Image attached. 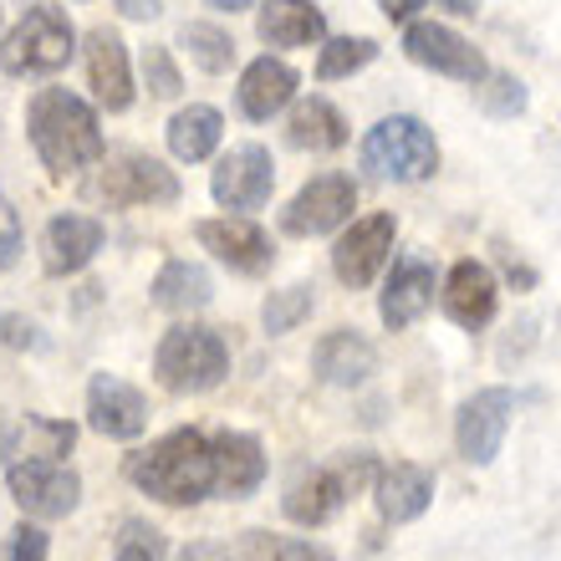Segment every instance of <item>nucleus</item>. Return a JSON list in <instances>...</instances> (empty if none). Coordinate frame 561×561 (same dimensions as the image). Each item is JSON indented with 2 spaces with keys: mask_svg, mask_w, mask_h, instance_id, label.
Listing matches in <instances>:
<instances>
[{
  "mask_svg": "<svg viewBox=\"0 0 561 561\" xmlns=\"http://www.w3.org/2000/svg\"><path fill=\"white\" fill-rule=\"evenodd\" d=\"M424 5H428V0H378V11H383L388 21H399V26H409Z\"/></svg>",
  "mask_w": 561,
  "mask_h": 561,
  "instance_id": "42",
  "label": "nucleus"
},
{
  "mask_svg": "<svg viewBox=\"0 0 561 561\" xmlns=\"http://www.w3.org/2000/svg\"><path fill=\"white\" fill-rule=\"evenodd\" d=\"M123 480L159 505L190 511L215 495V434L205 428H174L153 439L148 449H134L123 459Z\"/></svg>",
  "mask_w": 561,
  "mask_h": 561,
  "instance_id": "1",
  "label": "nucleus"
},
{
  "mask_svg": "<svg viewBox=\"0 0 561 561\" xmlns=\"http://www.w3.org/2000/svg\"><path fill=\"white\" fill-rule=\"evenodd\" d=\"M434 291H439V276L424 255H393L388 261V280L383 296H378V317H383L388 332H409V327L434 307Z\"/></svg>",
  "mask_w": 561,
  "mask_h": 561,
  "instance_id": "17",
  "label": "nucleus"
},
{
  "mask_svg": "<svg viewBox=\"0 0 561 561\" xmlns=\"http://www.w3.org/2000/svg\"><path fill=\"white\" fill-rule=\"evenodd\" d=\"M21 444H26V419L0 414V470L11 465V455H21Z\"/></svg>",
  "mask_w": 561,
  "mask_h": 561,
  "instance_id": "39",
  "label": "nucleus"
},
{
  "mask_svg": "<svg viewBox=\"0 0 561 561\" xmlns=\"http://www.w3.org/2000/svg\"><path fill=\"white\" fill-rule=\"evenodd\" d=\"M403 57L414 61V67H424V72L449 77V82H470V88H480L490 77L485 51L470 36H459L455 26H444V21H409Z\"/></svg>",
  "mask_w": 561,
  "mask_h": 561,
  "instance_id": "10",
  "label": "nucleus"
},
{
  "mask_svg": "<svg viewBox=\"0 0 561 561\" xmlns=\"http://www.w3.org/2000/svg\"><path fill=\"white\" fill-rule=\"evenodd\" d=\"M271 190H276V159H271L266 144H240L230 153L215 159L209 169V194L225 215H255V209L271 205Z\"/></svg>",
  "mask_w": 561,
  "mask_h": 561,
  "instance_id": "9",
  "label": "nucleus"
},
{
  "mask_svg": "<svg viewBox=\"0 0 561 561\" xmlns=\"http://www.w3.org/2000/svg\"><path fill=\"white\" fill-rule=\"evenodd\" d=\"M393 240H399V220H393L388 209L342 225L337 245H332V276H337L347 291L373 286V280L388 271V261H393Z\"/></svg>",
  "mask_w": 561,
  "mask_h": 561,
  "instance_id": "11",
  "label": "nucleus"
},
{
  "mask_svg": "<svg viewBox=\"0 0 561 561\" xmlns=\"http://www.w3.org/2000/svg\"><path fill=\"white\" fill-rule=\"evenodd\" d=\"M194 240L205 245L220 266H230L236 276H266L276 266L271 236L251 215H220V220H194Z\"/></svg>",
  "mask_w": 561,
  "mask_h": 561,
  "instance_id": "14",
  "label": "nucleus"
},
{
  "mask_svg": "<svg viewBox=\"0 0 561 561\" xmlns=\"http://www.w3.org/2000/svg\"><path fill=\"white\" fill-rule=\"evenodd\" d=\"M266 444L245 428H220L215 434V495L220 501H251L266 485Z\"/></svg>",
  "mask_w": 561,
  "mask_h": 561,
  "instance_id": "20",
  "label": "nucleus"
},
{
  "mask_svg": "<svg viewBox=\"0 0 561 561\" xmlns=\"http://www.w3.org/2000/svg\"><path fill=\"white\" fill-rule=\"evenodd\" d=\"M434 5H444L449 15H480V0H434Z\"/></svg>",
  "mask_w": 561,
  "mask_h": 561,
  "instance_id": "44",
  "label": "nucleus"
},
{
  "mask_svg": "<svg viewBox=\"0 0 561 561\" xmlns=\"http://www.w3.org/2000/svg\"><path fill=\"white\" fill-rule=\"evenodd\" d=\"M51 557V536L42 531V520H21L11 536H5V557L0 561H46Z\"/></svg>",
  "mask_w": 561,
  "mask_h": 561,
  "instance_id": "35",
  "label": "nucleus"
},
{
  "mask_svg": "<svg viewBox=\"0 0 561 561\" xmlns=\"http://www.w3.org/2000/svg\"><path fill=\"white\" fill-rule=\"evenodd\" d=\"M271 561H337V557H332V547H322V541L291 536V541H280V547L271 551Z\"/></svg>",
  "mask_w": 561,
  "mask_h": 561,
  "instance_id": "38",
  "label": "nucleus"
},
{
  "mask_svg": "<svg viewBox=\"0 0 561 561\" xmlns=\"http://www.w3.org/2000/svg\"><path fill=\"white\" fill-rule=\"evenodd\" d=\"M311 311H317V286L311 280H291V286H280L261 301V327H266L271 337H286L296 327L307 322Z\"/></svg>",
  "mask_w": 561,
  "mask_h": 561,
  "instance_id": "30",
  "label": "nucleus"
},
{
  "mask_svg": "<svg viewBox=\"0 0 561 561\" xmlns=\"http://www.w3.org/2000/svg\"><path fill=\"white\" fill-rule=\"evenodd\" d=\"M373 505H378V516L388 526H409L434 505V474L424 465H414V459H393L373 480Z\"/></svg>",
  "mask_w": 561,
  "mask_h": 561,
  "instance_id": "22",
  "label": "nucleus"
},
{
  "mask_svg": "<svg viewBox=\"0 0 561 561\" xmlns=\"http://www.w3.org/2000/svg\"><path fill=\"white\" fill-rule=\"evenodd\" d=\"M77 57V26L61 5H26V15L0 42V72L5 77H57Z\"/></svg>",
  "mask_w": 561,
  "mask_h": 561,
  "instance_id": "6",
  "label": "nucleus"
},
{
  "mask_svg": "<svg viewBox=\"0 0 561 561\" xmlns=\"http://www.w3.org/2000/svg\"><path fill=\"white\" fill-rule=\"evenodd\" d=\"M144 88L153 92V98H163V103L184 92V77H179L169 46H144Z\"/></svg>",
  "mask_w": 561,
  "mask_h": 561,
  "instance_id": "34",
  "label": "nucleus"
},
{
  "mask_svg": "<svg viewBox=\"0 0 561 561\" xmlns=\"http://www.w3.org/2000/svg\"><path fill=\"white\" fill-rule=\"evenodd\" d=\"M378 470H383V465H378L368 449H347V455H337L332 465H317V470L296 474L291 485H286L280 511H286V520L317 531V526H327L332 516H342V505L353 501L368 480H378Z\"/></svg>",
  "mask_w": 561,
  "mask_h": 561,
  "instance_id": "4",
  "label": "nucleus"
},
{
  "mask_svg": "<svg viewBox=\"0 0 561 561\" xmlns=\"http://www.w3.org/2000/svg\"><path fill=\"white\" fill-rule=\"evenodd\" d=\"M174 561H236V557H230V547H220V541H190Z\"/></svg>",
  "mask_w": 561,
  "mask_h": 561,
  "instance_id": "40",
  "label": "nucleus"
},
{
  "mask_svg": "<svg viewBox=\"0 0 561 561\" xmlns=\"http://www.w3.org/2000/svg\"><path fill=\"white\" fill-rule=\"evenodd\" d=\"M474 103H480V113L495 123L505 118H520L526 113V103H531V92H526V82H520L516 72H490L480 88H474Z\"/></svg>",
  "mask_w": 561,
  "mask_h": 561,
  "instance_id": "31",
  "label": "nucleus"
},
{
  "mask_svg": "<svg viewBox=\"0 0 561 561\" xmlns=\"http://www.w3.org/2000/svg\"><path fill=\"white\" fill-rule=\"evenodd\" d=\"M82 61H88V88L92 103L103 113H128L134 107V61H128V42L113 26H92L82 36Z\"/></svg>",
  "mask_w": 561,
  "mask_h": 561,
  "instance_id": "15",
  "label": "nucleus"
},
{
  "mask_svg": "<svg viewBox=\"0 0 561 561\" xmlns=\"http://www.w3.org/2000/svg\"><path fill=\"white\" fill-rule=\"evenodd\" d=\"M378 61V42L373 36H327L317 46V82H342V77L363 72Z\"/></svg>",
  "mask_w": 561,
  "mask_h": 561,
  "instance_id": "29",
  "label": "nucleus"
},
{
  "mask_svg": "<svg viewBox=\"0 0 561 561\" xmlns=\"http://www.w3.org/2000/svg\"><path fill=\"white\" fill-rule=\"evenodd\" d=\"M296 88H301V77H296L291 61H280V57H255L245 72H240V88H236V103L240 113L251 123H271L280 113V107H291L296 103Z\"/></svg>",
  "mask_w": 561,
  "mask_h": 561,
  "instance_id": "23",
  "label": "nucleus"
},
{
  "mask_svg": "<svg viewBox=\"0 0 561 561\" xmlns=\"http://www.w3.org/2000/svg\"><path fill=\"white\" fill-rule=\"evenodd\" d=\"M77 444V424L67 419H46V414H26V455L42 459H67Z\"/></svg>",
  "mask_w": 561,
  "mask_h": 561,
  "instance_id": "33",
  "label": "nucleus"
},
{
  "mask_svg": "<svg viewBox=\"0 0 561 561\" xmlns=\"http://www.w3.org/2000/svg\"><path fill=\"white\" fill-rule=\"evenodd\" d=\"M163 138H169V153H174L179 163H205L225 138L220 107H209V103L179 107L174 118H169V128H163Z\"/></svg>",
  "mask_w": 561,
  "mask_h": 561,
  "instance_id": "27",
  "label": "nucleus"
},
{
  "mask_svg": "<svg viewBox=\"0 0 561 561\" xmlns=\"http://www.w3.org/2000/svg\"><path fill=\"white\" fill-rule=\"evenodd\" d=\"M153 378L174 399L209 393V388H220L230 378V342H225L220 327H199V322L169 327L159 347H153Z\"/></svg>",
  "mask_w": 561,
  "mask_h": 561,
  "instance_id": "3",
  "label": "nucleus"
},
{
  "mask_svg": "<svg viewBox=\"0 0 561 561\" xmlns=\"http://www.w3.org/2000/svg\"><path fill=\"white\" fill-rule=\"evenodd\" d=\"M179 46H184L194 67L209 77H220L236 67V36L225 26H215V21H184V26H179Z\"/></svg>",
  "mask_w": 561,
  "mask_h": 561,
  "instance_id": "28",
  "label": "nucleus"
},
{
  "mask_svg": "<svg viewBox=\"0 0 561 561\" xmlns=\"http://www.w3.org/2000/svg\"><path fill=\"white\" fill-rule=\"evenodd\" d=\"M88 428L103 439H144L148 428V399L118 373H92L88 383Z\"/></svg>",
  "mask_w": 561,
  "mask_h": 561,
  "instance_id": "18",
  "label": "nucleus"
},
{
  "mask_svg": "<svg viewBox=\"0 0 561 561\" xmlns=\"http://www.w3.org/2000/svg\"><path fill=\"white\" fill-rule=\"evenodd\" d=\"M439 307H444V317H449L455 327L480 332V327L495 322V307H501V280H495V271H490L485 261L465 255V261H455L449 276H444Z\"/></svg>",
  "mask_w": 561,
  "mask_h": 561,
  "instance_id": "16",
  "label": "nucleus"
},
{
  "mask_svg": "<svg viewBox=\"0 0 561 561\" xmlns=\"http://www.w3.org/2000/svg\"><path fill=\"white\" fill-rule=\"evenodd\" d=\"M5 495L15 501V511L31 520H61L82 505V474L67 459H42L21 455L5 465Z\"/></svg>",
  "mask_w": 561,
  "mask_h": 561,
  "instance_id": "8",
  "label": "nucleus"
},
{
  "mask_svg": "<svg viewBox=\"0 0 561 561\" xmlns=\"http://www.w3.org/2000/svg\"><path fill=\"white\" fill-rule=\"evenodd\" d=\"M26 138L51 179L82 174L107 153L98 107L67 88H36V98L26 103Z\"/></svg>",
  "mask_w": 561,
  "mask_h": 561,
  "instance_id": "2",
  "label": "nucleus"
},
{
  "mask_svg": "<svg viewBox=\"0 0 561 561\" xmlns=\"http://www.w3.org/2000/svg\"><path fill=\"white\" fill-rule=\"evenodd\" d=\"M357 163L378 184H419V179H434V169H439V144L414 113H393L363 134Z\"/></svg>",
  "mask_w": 561,
  "mask_h": 561,
  "instance_id": "5",
  "label": "nucleus"
},
{
  "mask_svg": "<svg viewBox=\"0 0 561 561\" xmlns=\"http://www.w3.org/2000/svg\"><path fill=\"white\" fill-rule=\"evenodd\" d=\"M511 419H516V393L511 388H480V393H470L455 414L459 459L474 465V470L495 465V455L505 449V434H511Z\"/></svg>",
  "mask_w": 561,
  "mask_h": 561,
  "instance_id": "13",
  "label": "nucleus"
},
{
  "mask_svg": "<svg viewBox=\"0 0 561 561\" xmlns=\"http://www.w3.org/2000/svg\"><path fill=\"white\" fill-rule=\"evenodd\" d=\"M357 209V184L347 174H317L291 194V205L280 209V230L291 240H317L332 236L342 225H353Z\"/></svg>",
  "mask_w": 561,
  "mask_h": 561,
  "instance_id": "12",
  "label": "nucleus"
},
{
  "mask_svg": "<svg viewBox=\"0 0 561 561\" xmlns=\"http://www.w3.org/2000/svg\"><path fill=\"white\" fill-rule=\"evenodd\" d=\"M88 194L107 209H169L179 205L184 184L169 163L144 148H118V153H103V169L88 184Z\"/></svg>",
  "mask_w": 561,
  "mask_h": 561,
  "instance_id": "7",
  "label": "nucleus"
},
{
  "mask_svg": "<svg viewBox=\"0 0 561 561\" xmlns=\"http://www.w3.org/2000/svg\"><path fill=\"white\" fill-rule=\"evenodd\" d=\"M103 220L98 215H77V209H67V215H51L42 230V271L46 276H77V271L92 266V255L103 251Z\"/></svg>",
  "mask_w": 561,
  "mask_h": 561,
  "instance_id": "19",
  "label": "nucleus"
},
{
  "mask_svg": "<svg viewBox=\"0 0 561 561\" xmlns=\"http://www.w3.org/2000/svg\"><path fill=\"white\" fill-rule=\"evenodd\" d=\"M113 5H118V15H123V21H144V26H148V21H159V15H163V5H159V0H113Z\"/></svg>",
  "mask_w": 561,
  "mask_h": 561,
  "instance_id": "41",
  "label": "nucleus"
},
{
  "mask_svg": "<svg viewBox=\"0 0 561 561\" xmlns=\"http://www.w3.org/2000/svg\"><path fill=\"white\" fill-rule=\"evenodd\" d=\"M215 301V276H209L199 261H163L159 276H153V307L159 311H174V317H194Z\"/></svg>",
  "mask_w": 561,
  "mask_h": 561,
  "instance_id": "26",
  "label": "nucleus"
},
{
  "mask_svg": "<svg viewBox=\"0 0 561 561\" xmlns=\"http://www.w3.org/2000/svg\"><path fill=\"white\" fill-rule=\"evenodd\" d=\"M209 11H220V15H240V11H251L255 0H205Z\"/></svg>",
  "mask_w": 561,
  "mask_h": 561,
  "instance_id": "43",
  "label": "nucleus"
},
{
  "mask_svg": "<svg viewBox=\"0 0 561 561\" xmlns=\"http://www.w3.org/2000/svg\"><path fill=\"white\" fill-rule=\"evenodd\" d=\"M0 347H11V353H42L46 337L31 317H21V311H0Z\"/></svg>",
  "mask_w": 561,
  "mask_h": 561,
  "instance_id": "36",
  "label": "nucleus"
},
{
  "mask_svg": "<svg viewBox=\"0 0 561 561\" xmlns=\"http://www.w3.org/2000/svg\"><path fill=\"white\" fill-rule=\"evenodd\" d=\"M311 373L327 388H363L378 373V347H373L357 327H332L317 347H311Z\"/></svg>",
  "mask_w": 561,
  "mask_h": 561,
  "instance_id": "21",
  "label": "nucleus"
},
{
  "mask_svg": "<svg viewBox=\"0 0 561 561\" xmlns=\"http://www.w3.org/2000/svg\"><path fill=\"white\" fill-rule=\"evenodd\" d=\"M113 561H169V536L148 520H123L113 536Z\"/></svg>",
  "mask_w": 561,
  "mask_h": 561,
  "instance_id": "32",
  "label": "nucleus"
},
{
  "mask_svg": "<svg viewBox=\"0 0 561 561\" xmlns=\"http://www.w3.org/2000/svg\"><path fill=\"white\" fill-rule=\"evenodd\" d=\"M347 118H342V107L322 92H311V98H296L291 113H286V144L296 153H337L347 144Z\"/></svg>",
  "mask_w": 561,
  "mask_h": 561,
  "instance_id": "25",
  "label": "nucleus"
},
{
  "mask_svg": "<svg viewBox=\"0 0 561 561\" xmlns=\"http://www.w3.org/2000/svg\"><path fill=\"white\" fill-rule=\"evenodd\" d=\"M21 251H26V230H21V215L0 190V271H11L21 261Z\"/></svg>",
  "mask_w": 561,
  "mask_h": 561,
  "instance_id": "37",
  "label": "nucleus"
},
{
  "mask_svg": "<svg viewBox=\"0 0 561 561\" xmlns=\"http://www.w3.org/2000/svg\"><path fill=\"white\" fill-rule=\"evenodd\" d=\"M255 36L276 51H301V46L327 42V15L311 0H261L255 5Z\"/></svg>",
  "mask_w": 561,
  "mask_h": 561,
  "instance_id": "24",
  "label": "nucleus"
}]
</instances>
